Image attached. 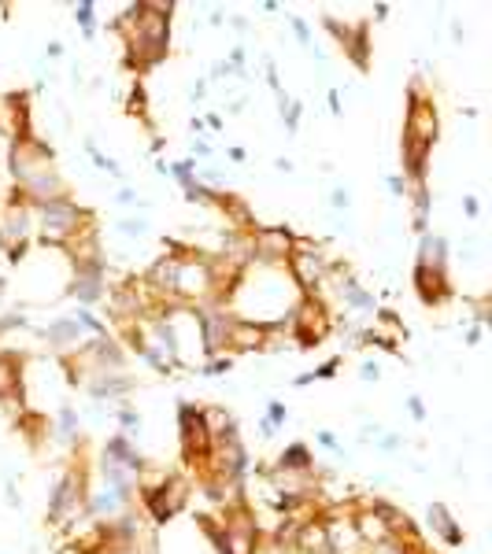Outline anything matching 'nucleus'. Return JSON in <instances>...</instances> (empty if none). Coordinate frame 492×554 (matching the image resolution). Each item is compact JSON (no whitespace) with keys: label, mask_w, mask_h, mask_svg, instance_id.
I'll use <instances>...</instances> for the list:
<instances>
[{"label":"nucleus","mask_w":492,"mask_h":554,"mask_svg":"<svg viewBox=\"0 0 492 554\" xmlns=\"http://www.w3.org/2000/svg\"><path fill=\"white\" fill-rule=\"evenodd\" d=\"M89 222H93V214L85 207H78L71 196H59V200H48V203H37L34 207L37 240L48 244V248H67L71 240H78V233Z\"/></svg>","instance_id":"nucleus-1"},{"label":"nucleus","mask_w":492,"mask_h":554,"mask_svg":"<svg viewBox=\"0 0 492 554\" xmlns=\"http://www.w3.org/2000/svg\"><path fill=\"white\" fill-rule=\"evenodd\" d=\"M89 502V481H85V469L82 466H67L59 473V481L52 484V495H48V521L52 525H71L78 521Z\"/></svg>","instance_id":"nucleus-2"},{"label":"nucleus","mask_w":492,"mask_h":554,"mask_svg":"<svg viewBox=\"0 0 492 554\" xmlns=\"http://www.w3.org/2000/svg\"><path fill=\"white\" fill-rule=\"evenodd\" d=\"M285 274H289V281L296 289H300V296H318V289L326 285V277L333 274V263L326 259V252H322L318 244L296 240L293 255L285 259Z\"/></svg>","instance_id":"nucleus-3"},{"label":"nucleus","mask_w":492,"mask_h":554,"mask_svg":"<svg viewBox=\"0 0 492 554\" xmlns=\"http://www.w3.org/2000/svg\"><path fill=\"white\" fill-rule=\"evenodd\" d=\"M296 237L293 229L285 226H267V229H252L248 233V263L259 266H285V259L293 255L296 248Z\"/></svg>","instance_id":"nucleus-4"},{"label":"nucleus","mask_w":492,"mask_h":554,"mask_svg":"<svg viewBox=\"0 0 492 554\" xmlns=\"http://www.w3.org/2000/svg\"><path fill=\"white\" fill-rule=\"evenodd\" d=\"M178 432H181V458L185 462H207L215 440L204 425V407L178 403Z\"/></svg>","instance_id":"nucleus-5"},{"label":"nucleus","mask_w":492,"mask_h":554,"mask_svg":"<svg viewBox=\"0 0 492 554\" xmlns=\"http://www.w3.org/2000/svg\"><path fill=\"white\" fill-rule=\"evenodd\" d=\"M104 285H108V263L100 259H82L74 263V277H71V296L82 307H93L104 300Z\"/></svg>","instance_id":"nucleus-6"},{"label":"nucleus","mask_w":492,"mask_h":554,"mask_svg":"<svg viewBox=\"0 0 492 554\" xmlns=\"http://www.w3.org/2000/svg\"><path fill=\"white\" fill-rule=\"evenodd\" d=\"M414 289H419V300H422L426 307H440L444 300H451L448 270H426V266H414Z\"/></svg>","instance_id":"nucleus-7"},{"label":"nucleus","mask_w":492,"mask_h":554,"mask_svg":"<svg viewBox=\"0 0 492 554\" xmlns=\"http://www.w3.org/2000/svg\"><path fill=\"white\" fill-rule=\"evenodd\" d=\"M326 30L344 45V52L352 56L356 67L367 71V22H356V27H341L337 19H326Z\"/></svg>","instance_id":"nucleus-8"},{"label":"nucleus","mask_w":492,"mask_h":554,"mask_svg":"<svg viewBox=\"0 0 492 554\" xmlns=\"http://www.w3.org/2000/svg\"><path fill=\"white\" fill-rule=\"evenodd\" d=\"M134 377H126V373H89V377L82 381V388L93 395V399H119L126 392H134Z\"/></svg>","instance_id":"nucleus-9"},{"label":"nucleus","mask_w":492,"mask_h":554,"mask_svg":"<svg viewBox=\"0 0 492 554\" xmlns=\"http://www.w3.org/2000/svg\"><path fill=\"white\" fill-rule=\"evenodd\" d=\"M430 528H433V532H437L440 539H444L448 547H459L463 539H466V536H463V528H459V521L448 513L444 502H430Z\"/></svg>","instance_id":"nucleus-10"},{"label":"nucleus","mask_w":492,"mask_h":554,"mask_svg":"<svg viewBox=\"0 0 492 554\" xmlns=\"http://www.w3.org/2000/svg\"><path fill=\"white\" fill-rule=\"evenodd\" d=\"M337 292H341L344 307H352V311H378V300H374V292L363 289L352 274H341V277H337Z\"/></svg>","instance_id":"nucleus-11"},{"label":"nucleus","mask_w":492,"mask_h":554,"mask_svg":"<svg viewBox=\"0 0 492 554\" xmlns=\"http://www.w3.org/2000/svg\"><path fill=\"white\" fill-rule=\"evenodd\" d=\"M414 266H426V270H448V240L437 237V233H422L419 263H414Z\"/></svg>","instance_id":"nucleus-12"},{"label":"nucleus","mask_w":492,"mask_h":554,"mask_svg":"<svg viewBox=\"0 0 492 554\" xmlns=\"http://www.w3.org/2000/svg\"><path fill=\"white\" fill-rule=\"evenodd\" d=\"M19 388H22V363L15 355H0V403L19 395Z\"/></svg>","instance_id":"nucleus-13"},{"label":"nucleus","mask_w":492,"mask_h":554,"mask_svg":"<svg viewBox=\"0 0 492 554\" xmlns=\"http://www.w3.org/2000/svg\"><path fill=\"white\" fill-rule=\"evenodd\" d=\"M278 469L281 473H311L315 469V458H311L307 444H289L285 447L281 458H278Z\"/></svg>","instance_id":"nucleus-14"},{"label":"nucleus","mask_w":492,"mask_h":554,"mask_svg":"<svg viewBox=\"0 0 492 554\" xmlns=\"http://www.w3.org/2000/svg\"><path fill=\"white\" fill-rule=\"evenodd\" d=\"M285 418H289V410H285V403H278V399H270V403H267V418H259V432H263L267 440H270V436L278 432V425H281Z\"/></svg>","instance_id":"nucleus-15"},{"label":"nucleus","mask_w":492,"mask_h":554,"mask_svg":"<svg viewBox=\"0 0 492 554\" xmlns=\"http://www.w3.org/2000/svg\"><path fill=\"white\" fill-rule=\"evenodd\" d=\"M56 436H59V440H74V436H78V410H74V407H59V414H56Z\"/></svg>","instance_id":"nucleus-16"},{"label":"nucleus","mask_w":492,"mask_h":554,"mask_svg":"<svg viewBox=\"0 0 492 554\" xmlns=\"http://www.w3.org/2000/svg\"><path fill=\"white\" fill-rule=\"evenodd\" d=\"M74 19H78V27H82V34H85V37H93V34H97V4H89V0L74 4Z\"/></svg>","instance_id":"nucleus-17"},{"label":"nucleus","mask_w":492,"mask_h":554,"mask_svg":"<svg viewBox=\"0 0 492 554\" xmlns=\"http://www.w3.org/2000/svg\"><path fill=\"white\" fill-rule=\"evenodd\" d=\"M278 100H281V119H285V130L296 133V130H300V104H296V100H289V96H278Z\"/></svg>","instance_id":"nucleus-18"},{"label":"nucleus","mask_w":492,"mask_h":554,"mask_svg":"<svg viewBox=\"0 0 492 554\" xmlns=\"http://www.w3.org/2000/svg\"><path fill=\"white\" fill-rule=\"evenodd\" d=\"M129 115L141 122H148V100H145V85H134V93H129Z\"/></svg>","instance_id":"nucleus-19"},{"label":"nucleus","mask_w":492,"mask_h":554,"mask_svg":"<svg viewBox=\"0 0 492 554\" xmlns=\"http://www.w3.org/2000/svg\"><path fill=\"white\" fill-rule=\"evenodd\" d=\"M115 418H119V425L126 429V436H129V440H134V436H141V414H137V410L119 407V414H115Z\"/></svg>","instance_id":"nucleus-20"},{"label":"nucleus","mask_w":492,"mask_h":554,"mask_svg":"<svg viewBox=\"0 0 492 554\" xmlns=\"http://www.w3.org/2000/svg\"><path fill=\"white\" fill-rule=\"evenodd\" d=\"M370 554H426V551H411L400 539H378V544H370Z\"/></svg>","instance_id":"nucleus-21"},{"label":"nucleus","mask_w":492,"mask_h":554,"mask_svg":"<svg viewBox=\"0 0 492 554\" xmlns=\"http://www.w3.org/2000/svg\"><path fill=\"white\" fill-rule=\"evenodd\" d=\"M119 229H122V237H137V240H141V237H145V229H148V226L141 222V218H122V222H119Z\"/></svg>","instance_id":"nucleus-22"},{"label":"nucleus","mask_w":492,"mask_h":554,"mask_svg":"<svg viewBox=\"0 0 492 554\" xmlns=\"http://www.w3.org/2000/svg\"><path fill=\"white\" fill-rule=\"evenodd\" d=\"M337 370H341V358H330V363H322L315 373H311V381H333Z\"/></svg>","instance_id":"nucleus-23"},{"label":"nucleus","mask_w":492,"mask_h":554,"mask_svg":"<svg viewBox=\"0 0 492 554\" xmlns=\"http://www.w3.org/2000/svg\"><path fill=\"white\" fill-rule=\"evenodd\" d=\"M348 203H352V192H348V189H333L330 207H333V211H348Z\"/></svg>","instance_id":"nucleus-24"},{"label":"nucleus","mask_w":492,"mask_h":554,"mask_svg":"<svg viewBox=\"0 0 492 554\" xmlns=\"http://www.w3.org/2000/svg\"><path fill=\"white\" fill-rule=\"evenodd\" d=\"M230 366H233V358H230V355H223V358H211V363L204 366V373H207V377H215V373H226Z\"/></svg>","instance_id":"nucleus-25"},{"label":"nucleus","mask_w":492,"mask_h":554,"mask_svg":"<svg viewBox=\"0 0 492 554\" xmlns=\"http://www.w3.org/2000/svg\"><path fill=\"white\" fill-rule=\"evenodd\" d=\"M407 410H411L414 421H426V403H422V395H407Z\"/></svg>","instance_id":"nucleus-26"},{"label":"nucleus","mask_w":492,"mask_h":554,"mask_svg":"<svg viewBox=\"0 0 492 554\" xmlns=\"http://www.w3.org/2000/svg\"><path fill=\"white\" fill-rule=\"evenodd\" d=\"M293 34H296V41H300L304 48H311V30H307L304 19H293Z\"/></svg>","instance_id":"nucleus-27"},{"label":"nucleus","mask_w":492,"mask_h":554,"mask_svg":"<svg viewBox=\"0 0 492 554\" xmlns=\"http://www.w3.org/2000/svg\"><path fill=\"white\" fill-rule=\"evenodd\" d=\"M315 440H318L322 447H326V451H337V455H341V444H337V436H333L330 429H322V432L315 436Z\"/></svg>","instance_id":"nucleus-28"},{"label":"nucleus","mask_w":492,"mask_h":554,"mask_svg":"<svg viewBox=\"0 0 492 554\" xmlns=\"http://www.w3.org/2000/svg\"><path fill=\"white\" fill-rule=\"evenodd\" d=\"M388 189H393V196H407V182L400 174H388Z\"/></svg>","instance_id":"nucleus-29"},{"label":"nucleus","mask_w":492,"mask_h":554,"mask_svg":"<svg viewBox=\"0 0 492 554\" xmlns=\"http://www.w3.org/2000/svg\"><path fill=\"white\" fill-rule=\"evenodd\" d=\"M359 373H363V381H378V377H381L378 363H363V370H359Z\"/></svg>","instance_id":"nucleus-30"},{"label":"nucleus","mask_w":492,"mask_h":554,"mask_svg":"<svg viewBox=\"0 0 492 554\" xmlns=\"http://www.w3.org/2000/svg\"><path fill=\"white\" fill-rule=\"evenodd\" d=\"M463 211H466V218H477V214H482V207H477V200H474V196H466V200H463Z\"/></svg>","instance_id":"nucleus-31"},{"label":"nucleus","mask_w":492,"mask_h":554,"mask_svg":"<svg viewBox=\"0 0 492 554\" xmlns=\"http://www.w3.org/2000/svg\"><path fill=\"white\" fill-rule=\"evenodd\" d=\"M400 444H404V440H400V436H396V432H388V436H385V440H381V451H396Z\"/></svg>","instance_id":"nucleus-32"},{"label":"nucleus","mask_w":492,"mask_h":554,"mask_svg":"<svg viewBox=\"0 0 492 554\" xmlns=\"http://www.w3.org/2000/svg\"><path fill=\"white\" fill-rule=\"evenodd\" d=\"M330 111H333V115H344V111H341V93H337V89H330Z\"/></svg>","instance_id":"nucleus-33"},{"label":"nucleus","mask_w":492,"mask_h":554,"mask_svg":"<svg viewBox=\"0 0 492 554\" xmlns=\"http://www.w3.org/2000/svg\"><path fill=\"white\" fill-rule=\"evenodd\" d=\"M119 203H137V192L134 189H119Z\"/></svg>","instance_id":"nucleus-34"},{"label":"nucleus","mask_w":492,"mask_h":554,"mask_svg":"<svg viewBox=\"0 0 492 554\" xmlns=\"http://www.w3.org/2000/svg\"><path fill=\"white\" fill-rule=\"evenodd\" d=\"M45 52H48V59H59V56H63V45H59V41H52V45L45 48Z\"/></svg>","instance_id":"nucleus-35"},{"label":"nucleus","mask_w":492,"mask_h":554,"mask_svg":"<svg viewBox=\"0 0 492 554\" xmlns=\"http://www.w3.org/2000/svg\"><path fill=\"white\" fill-rule=\"evenodd\" d=\"M466 344H482V326H474L470 333H466Z\"/></svg>","instance_id":"nucleus-36"},{"label":"nucleus","mask_w":492,"mask_h":554,"mask_svg":"<svg viewBox=\"0 0 492 554\" xmlns=\"http://www.w3.org/2000/svg\"><path fill=\"white\" fill-rule=\"evenodd\" d=\"M230 159L233 163H244V159H248V152H244V148H230Z\"/></svg>","instance_id":"nucleus-37"}]
</instances>
